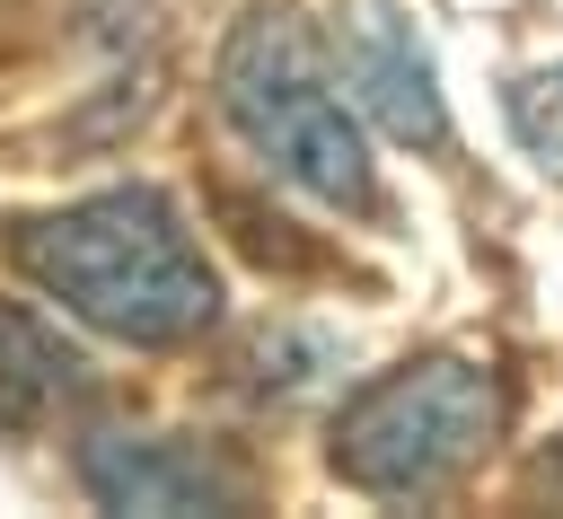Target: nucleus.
Here are the masks:
<instances>
[{"label":"nucleus","mask_w":563,"mask_h":519,"mask_svg":"<svg viewBox=\"0 0 563 519\" xmlns=\"http://www.w3.org/2000/svg\"><path fill=\"white\" fill-rule=\"evenodd\" d=\"M9 255L44 299H62L79 325L114 343L176 352L220 325V273L185 229L176 194L158 185H97L62 211H35L18 220Z\"/></svg>","instance_id":"obj_1"},{"label":"nucleus","mask_w":563,"mask_h":519,"mask_svg":"<svg viewBox=\"0 0 563 519\" xmlns=\"http://www.w3.org/2000/svg\"><path fill=\"white\" fill-rule=\"evenodd\" d=\"M211 106L246 141V158L264 176H282L290 194H308L343 220L378 211V158H369L361 106L343 97L334 44L317 35L308 9H290V0L238 9L211 53Z\"/></svg>","instance_id":"obj_2"},{"label":"nucleus","mask_w":563,"mask_h":519,"mask_svg":"<svg viewBox=\"0 0 563 519\" xmlns=\"http://www.w3.org/2000/svg\"><path fill=\"white\" fill-rule=\"evenodd\" d=\"M501 440V378L466 352H422L343 396L325 466L369 501H431Z\"/></svg>","instance_id":"obj_3"},{"label":"nucleus","mask_w":563,"mask_h":519,"mask_svg":"<svg viewBox=\"0 0 563 519\" xmlns=\"http://www.w3.org/2000/svg\"><path fill=\"white\" fill-rule=\"evenodd\" d=\"M79 484L97 510H141V519H185V510H246V475L185 440V431H88L79 440Z\"/></svg>","instance_id":"obj_4"},{"label":"nucleus","mask_w":563,"mask_h":519,"mask_svg":"<svg viewBox=\"0 0 563 519\" xmlns=\"http://www.w3.org/2000/svg\"><path fill=\"white\" fill-rule=\"evenodd\" d=\"M352 106L405 141V150H449V97H440V62L413 35V18L396 0H361V18H343V53H334Z\"/></svg>","instance_id":"obj_5"},{"label":"nucleus","mask_w":563,"mask_h":519,"mask_svg":"<svg viewBox=\"0 0 563 519\" xmlns=\"http://www.w3.org/2000/svg\"><path fill=\"white\" fill-rule=\"evenodd\" d=\"M88 387V361L26 308V299H0V431H35L53 405H70Z\"/></svg>","instance_id":"obj_6"},{"label":"nucleus","mask_w":563,"mask_h":519,"mask_svg":"<svg viewBox=\"0 0 563 519\" xmlns=\"http://www.w3.org/2000/svg\"><path fill=\"white\" fill-rule=\"evenodd\" d=\"M501 114H510L519 150H537V158H554V167H563V62L519 70V79L501 88Z\"/></svg>","instance_id":"obj_7"}]
</instances>
